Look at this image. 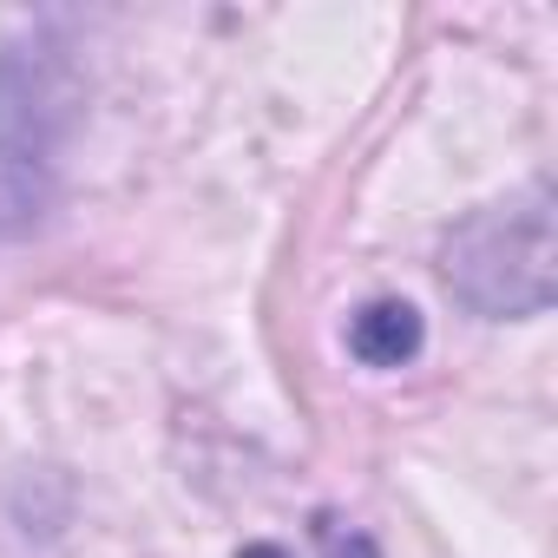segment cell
I'll return each mask as SVG.
<instances>
[{
	"instance_id": "obj_1",
	"label": "cell",
	"mask_w": 558,
	"mask_h": 558,
	"mask_svg": "<svg viewBox=\"0 0 558 558\" xmlns=\"http://www.w3.org/2000/svg\"><path fill=\"white\" fill-rule=\"evenodd\" d=\"M349 349L368 368H401L408 355H421V316L408 303H368L349 323Z\"/></svg>"
},
{
	"instance_id": "obj_2",
	"label": "cell",
	"mask_w": 558,
	"mask_h": 558,
	"mask_svg": "<svg viewBox=\"0 0 558 558\" xmlns=\"http://www.w3.org/2000/svg\"><path fill=\"white\" fill-rule=\"evenodd\" d=\"M243 558H283V551H269V545H256V551H243Z\"/></svg>"
}]
</instances>
